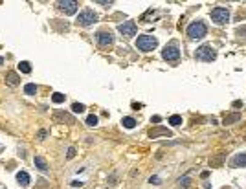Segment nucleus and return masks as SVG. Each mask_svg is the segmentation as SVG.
<instances>
[{
  "mask_svg": "<svg viewBox=\"0 0 246 189\" xmlns=\"http://www.w3.org/2000/svg\"><path fill=\"white\" fill-rule=\"evenodd\" d=\"M206 33H208V26H206L202 20L191 22V24L187 26V35H189V39H202V37H206Z\"/></svg>",
  "mask_w": 246,
  "mask_h": 189,
  "instance_id": "f257e3e1",
  "label": "nucleus"
},
{
  "mask_svg": "<svg viewBox=\"0 0 246 189\" xmlns=\"http://www.w3.org/2000/svg\"><path fill=\"white\" fill-rule=\"evenodd\" d=\"M156 46H158V40H156V37H153V35H140V37L136 39V48L142 50V51H151V50H154Z\"/></svg>",
  "mask_w": 246,
  "mask_h": 189,
  "instance_id": "f03ea898",
  "label": "nucleus"
},
{
  "mask_svg": "<svg viewBox=\"0 0 246 189\" xmlns=\"http://www.w3.org/2000/svg\"><path fill=\"white\" fill-rule=\"evenodd\" d=\"M195 57H197L199 61L210 62V61H213V59L217 57V51H215V48H213L211 44H204V46H200V48L195 51Z\"/></svg>",
  "mask_w": 246,
  "mask_h": 189,
  "instance_id": "7ed1b4c3",
  "label": "nucleus"
},
{
  "mask_svg": "<svg viewBox=\"0 0 246 189\" xmlns=\"http://www.w3.org/2000/svg\"><path fill=\"white\" fill-rule=\"evenodd\" d=\"M211 20L215 22V24H226L228 20H230V11L226 9V7H215L213 11H211Z\"/></svg>",
  "mask_w": 246,
  "mask_h": 189,
  "instance_id": "20e7f679",
  "label": "nucleus"
},
{
  "mask_svg": "<svg viewBox=\"0 0 246 189\" xmlns=\"http://www.w3.org/2000/svg\"><path fill=\"white\" fill-rule=\"evenodd\" d=\"M96 20H97V15L92 9H85L77 15V24L79 26H92Z\"/></svg>",
  "mask_w": 246,
  "mask_h": 189,
  "instance_id": "39448f33",
  "label": "nucleus"
},
{
  "mask_svg": "<svg viewBox=\"0 0 246 189\" xmlns=\"http://www.w3.org/2000/svg\"><path fill=\"white\" fill-rule=\"evenodd\" d=\"M162 57H164L165 61H178V57H180V50H178V46H176L175 42L169 44V46H165L164 51H162Z\"/></svg>",
  "mask_w": 246,
  "mask_h": 189,
  "instance_id": "423d86ee",
  "label": "nucleus"
},
{
  "mask_svg": "<svg viewBox=\"0 0 246 189\" xmlns=\"http://www.w3.org/2000/svg\"><path fill=\"white\" fill-rule=\"evenodd\" d=\"M118 29H119V33H123L125 37H132V35H136V31H138L136 22H132V20H127V22L119 24Z\"/></svg>",
  "mask_w": 246,
  "mask_h": 189,
  "instance_id": "0eeeda50",
  "label": "nucleus"
},
{
  "mask_svg": "<svg viewBox=\"0 0 246 189\" xmlns=\"http://www.w3.org/2000/svg\"><path fill=\"white\" fill-rule=\"evenodd\" d=\"M57 6H59V9L64 11L66 15H74V13L77 11V2H75V0H61V2H57Z\"/></svg>",
  "mask_w": 246,
  "mask_h": 189,
  "instance_id": "6e6552de",
  "label": "nucleus"
},
{
  "mask_svg": "<svg viewBox=\"0 0 246 189\" xmlns=\"http://www.w3.org/2000/svg\"><path fill=\"white\" fill-rule=\"evenodd\" d=\"M96 39H97V44L99 46H110L114 42L112 33H107V31H97L96 33Z\"/></svg>",
  "mask_w": 246,
  "mask_h": 189,
  "instance_id": "1a4fd4ad",
  "label": "nucleus"
},
{
  "mask_svg": "<svg viewBox=\"0 0 246 189\" xmlns=\"http://www.w3.org/2000/svg\"><path fill=\"white\" fill-rule=\"evenodd\" d=\"M232 167H244L246 165V153H241V154H235L230 162Z\"/></svg>",
  "mask_w": 246,
  "mask_h": 189,
  "instance_id": "9d476101",
  "label": "nucleus"
},
{
  "mask_svg": "<svg viewBox=\"0 0 246 189\" xmlns=\"http://www.w3.org/2000/svg\"><path fill=\"white\" fill-rule=\"evenodd\" d=\"M17 182L22 186V187H28L29 186V175L26 171H18L17 173Z\"/></svg>",
  "mask_w": 246,
  "mask_h": 189,
  "instance_id": "9b49d317",
  "label": "nucleus"
},
{
  "mask_svg": "<svg viewBox=\"0 0 246 189\" xmlns=\"http://www.w3.org/2000/svg\"><path fill=\"white\" fill-rule=\"evenodd\" d=\"M6 83H7V85H11V86H17V85L20 83L18 74H17V72H7V75H6Z\"/></svg>",
  "mask_w": 246,
  "mask_h": 189,
  "instance_id": "f8f14e48",
  "label": "nucleus"
},
{
  "mask_svg": "<svg viewBox=\"0 0 246 189\" xmlns=\"http://www.w3.org/2000/svg\"><path fill=\"white\" fill-rule=\"evenodd\" d=\"M33 164H35V167H37L39 171H42V173L48 171V164H46V160H44L42 156H35V158H33Z\"/></svg>",
  "mask_w": 246,
  "mask_h": 189,
  "instance_id": "ddd939ff",
  "label": "nucleus"
},
{
  "mask_svg": "<svg viewBox=\"0 0 246 189\" xmlns=\"http://www.w3.org/2000/svg\"><path fill=\"white\" fill-rule=\"evenodd\" d=\"M149 136H151V138H156V136H167V138H169V136H171V130L160 129V127H158V129H153V130L149 132Z\"/></svg>",
  "mask_w": 246,
  "mask_h": 189,
  "instance_id": "4468645a",
  "label": "nucleus"
},
{
  "mask_svg": "<svg viewBox=\"0 0 246 189\" xmlns=\"http://www.w3.org/2000/svg\"><path fill=\"white\" fill-rule=\"evenodd\" d=\"M121 123H123L125 129H134V127H136V119H134V118H123Z\"/></svg>",
  "mask_w": 246,
  "mask_h": 189,
  "instance_id": "2eb2a0df",
  "label": "nucleus"
},
{
  "mask_svg": "<svg viewBox=\"0 0 246 189\" xmlns=\"http://www.w3.org/2000/svg\"><path fill=\"white\" fill-rule=\"evenodd\" d=\"M18 70H20L22 74H29V72H31V66H29L28 61H22V62L18 64Z\"/></svg>",
  "mask_w": 246,
  "mask_h": 189,
  "instance_id": "dca6fc26",
  "label": "nucleus"
},
{
  "mask_svg": "<svg viewBox=\"0 0 246 189\" xmlns=\"http://www.w3.org/2000/svg\"><path fill=\"white\" fill-rule=\"evenodd\" d=\"M24 92L29 94V96H33V94H37V86H35L33 83H28V85L24 86Z\"/></svg>",
  "mask_w": 246,
  "mask_h": 189,
  "instance_id": "f3484780",
  "label": "nucleus"
},
{
  "mask_svg": "<svg viewBox=\"0 0 246 189\" xmlns=\"http://www.w3.org/2000/svg\"><path fill=\"white\" fill-rule=\"evenodd\" d=\"M51 101H53L55 105L62 103V101H64V94H59V92H57V94H53V96H51Z\"/></svg>",
  "mask_w": 246,
  "mask_h": 189,
  "instance_id": "a211bd4d",
  "label": "nucleus"
},
{
  "mask_svg": "<svg viewBox=\"0 0 246 189\" xmlns=\"http://www.w3.org/2000/svg\"><path fill=\"white\" fill-rule=\"evenodd\" d=\"M72 110H74L75 114H81V112H85V105H83V103H74V105H72Z\"/></svg>",
  "mask_w": 246,
  "mask_h": 189,
  "instance_id": "6ab92c4d",
  "label": "nucleus"
},
{
  "mask_svg": "<svg viewBox=\"0 0 246 189\" xmlns=\"http://www.w3.org/2000/svg\"><path fill=\"white\" fill-rule=\"evenodd\" d=\"M169 123H171L173 127H178V125L182 123V118H180V116H171V118H169Z\"/></svg>",
  "mask_w": 246,
  "mask_h": 189,
  "instance_id": "aec40b11",
  "label": "nucleus"
},
{
  "mask_svg": "<svg viewBox=\"0 0 246 189\" xmlns=\"http://www.w3.org/2000/svg\"><path fill=\"white\" fill-rule=\"evenodd\" d=\"M86 125H88V127H96V125H97V118H96L94 114L88 116V118H86Z\"/></svg>",
  "mask_w": 246,
  "mask_h": 189,
  "instance_id": "412c9836",
  "label": "nucleus"
},
{
  "mask_svg": "<svg viewBox=\"0 0 246 189\" xmlns=\"http://www.w3.org/2000/svg\"><path fill=\"white\" fill-rule=\"evenodd\" d=\"M241 116L239 114H233V116H228V118H224V125H228V123H232V121H237Z\"/></svg>",
  "mask_w": 246,
  "mask_h": 189,
  "instance_id": "4be33fe9",
  "label": "nucleus"
},
{
  "mask_svg": "<svg viewBox=\"0 0 246 189\" xmlns=\"http://www.w3.org/2000/svg\"><path fill=\"white\" fill-rule=\"evenodd\" d=\"M149 184L158 186V184H162V180H160V176H151V178H149Z\"/></svg>",
  "mask_w": 246,
  "mask_h": 189,
  "instance_id": "5701e85b",
  "label": "nucleus"
},
{
  "mask_svg": "<svg viewBox=\"0 0 246 189\" xmlns=\"http://www.w3.org/2000/svg\"><path fill=\"white\" fill-rule=\"evenodd\" d=\"M66 156H68V158H74V156H75V149H74V147H70V149H68V154H66Z\"/></svg>",
  "mask_w": 246,
  "mask_h": 189,
  "instance_id": "b1692460",
  "label": "nucleus"
},
{
  "mask_svg": "<svg viewBox=\"0 0 246 189\" xmlns=\"http://www.w3.org/2000/svg\"><path fill=\"white\" fill-rule=\"evenodd\" d=\"M178 182H180V186H184V187H186V186H187V182H189V178H187V176H184V178H180Z\"/></svg>",
  "mask_w": 246,
  "mask_h": 189,
  "instance_id": "393cba45",
  "label": "nucleus"
},
{
  "mask_svg": "<svg viewBox=\"0 0 246 189\" xmlns=\"http://www.w3.org/2000/svg\"><path fill=\"white\" fill-rule=\"evenodd\" d=\"M46 134H48L46 130H39V138H40V140H44V138H46Z\"/></svg>",
  "mask_w": 246,
  "mask_h": 189,
  "instance_id": "a878e982",
  "label": "nucleus"
},
{
  "mask_svg": "<svg viewBox=\"0 0 246 189\" xmlns=\"http://www.w3.org/2000/svg\"><path fill=\"white\" fill-rule=\"evenodd\" d=\"M72 186H74V187H77V186L81 187V186H83V182H79V180H74V182H72Z\"/></svg>",
  "mask_w": 246,
  "mask_h": 189,
  "instance_id": "bb28decb",
  "label": "nucleus"
},
{
  "mask_svg": "<svg viewBox=\"0 0 246 189\" xmlns=\"http://www.w3.org/2000/svg\"><path fill=\"white\" fill-rule=\"evenodd\" d=\"M96 4H101V6H112V2H101V0H97Z\"/></svg>",
  "mask_w": 246,
  "mask_h": 189,
  "instance_id": "cd10ccee",
  "label": "nucleus"
},
{
  "mask_svg": "<svg viewBox=\"0 0 246 189\" xmlns=\"http://www.w3.org/2000/svg\"><path fill=\"white\" fill-rule=\"evenodd\" d=\"M2 62H4V59H2V57H0V64H2Z\"/></svg>",
  "mask_w": 246,
  "mask_h": 189,
  "instance_id": "c85d7f7f",
  "label": "nucleus"
}]
</instances>
